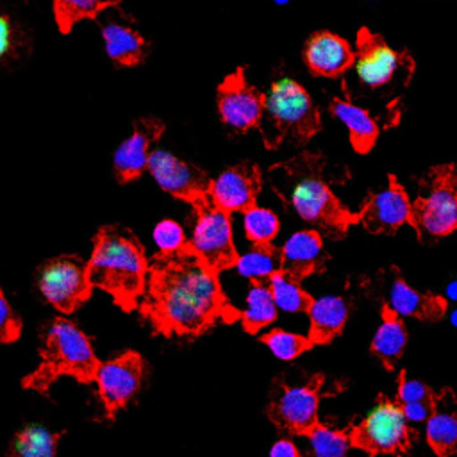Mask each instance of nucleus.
<instances>
[{
    "instance_id": "cd10ccee",
    "label": "nucleus",
    "mask_w": 457,
    "mask_h": 457,
    "mask_svg": "<svg viewBox=\"0 0 457 457\" xmlns=\"http://www.w3.org/2000/svg\"><path fill=\"white\" fill-rule=\"evenodd\" d=\"M246 311L241 314V325L248 334H257L261 328L277 320V302L271 286L266 282H250L246 296Z\"/></svg>"
},
{
    "instance_id": "4c0bfd02",
    "label": "nucleus",
    "mask_w": 457,
    "mask_h": 457,
    "mask_svg": "<svg viewBox=\"0 0 457 457\" xmlns=\"http://www.w3.org/2000/svg\"><path fill=\"white\" fill-rule=\"evenodd\" d=\"M270 457H300V452L289 439H280L271 446Z\"/></svg>"
},
{
    "instance_id": "473e14b6",
    "label": "nucleus",
    "mask_w": 457,
    "mask_h": 457,
    "mask_svg": "<svg viewBox=\"0 0 457 457\" xmlns=\"http://www.w3.org/2000/svg\"><path fill=\"white\" fill-rule=\"evenodd\" d=\"M30 52V37L9 14L0 16V59L9 64Z\"/></svg>"
},
{
    "instance_id": "b1692460",
    "label": "nucleus",
    "mask_w": 457,
    "mask_h": 457,
    "mask_svg": "<svg viewBox=\"0 0 457 457\" xmlns=\"http://www.w3.org/2000/svg\"><path fill=\"white\" fill-rule=\"evenodd\" d=\"M348 302L343 296H323L314 300L309 309V339L312 345H328L336 339L348 320Z\"/></svg>"
},
{
    "instance_id": "e433bc0d",
    "label": "nucleus",
    "mask_w": 457,
    "mask_h": 457,
    "mask_svg": "<svg viewBox=\"0 0 457 457\" xmlns=\"http://www.w3.org/2000/svg\"><path fill=\"white\" fill-rule=\"evenodd\" d=\"M21 318L9 305L4 291H0V341L4 345L14 343L21 334Z\"/></svg>"
},
{
    "instance_id": "39448f33",
    "label": "nucleus",
    "mask_w": 457,
    "mask_h": 457,
    "mask_svg": "<svg viewBox=\"0 0 457 457\" xmlns=\"http://www.w3.org/2000/svg\"><path fill=\"white\" fill-rule=\"evenodd\" d=\"M321 129V116L307 89L287 75L277 77L266 93L264 116L259 125L264 146L278 148L284 141L305 145Z\"/></svg>"
},
{
    "instance_id": "a878e982",
    "label": "nucleus",
    "mask_w": 457,
    "mask_h": 457,
    "mask_svg": "<svg viewBox=\"0 0 457 457\" xmlns=\"http://www.w3.org/2000/svg\"><path fill=\"white\" fill-rule=\"evenodd\" d=\"M236 268L250 282L270 284L273 275L282 271V248L273 243L253 245L246 253L239 255Z\"/></svg>"
},
{
    "instance_id": "9d476101",
    "label": "nucleus",
    "mask_w": 457,
    "mask_h": 457,
    "mask_svg": "<svg viewBox=\"0 0 457 457\" xmlns=\"http://www.w3.org/2000/svg\"><path fill=\"white\" fill-rule=\"evenodd\" d=\"M37 287L59 312L71 314L89 300L93 284L79 255H57L37 268Z\"/></svg>"
},
{
    "instance_id": "f03ea898",
    "label": "nucleus",
    "mask_w": 457,
    "mask_h": 457,
    "mask_svg": "<svg viewBox=\"0 0 457 457\" xmlns=\"http://www.w3.org/2000/svg\"><path fill=\"white\" fill-rule=\"evenodd\" d=\"M325 166L327 161L320 152L303 150L273 164L270 184L282 204L303 221L312 223L330 239H341L353 223H359V216L334 195Z\"/></svg>"
},
{
    "instance_id": "4468645a",
    "label": "nucleus",
    "mask_w": 457,
    "mask_h": 457,
    "mask_svg": "<svg viewBox=\"0 0 457 457\" xmlns=\"http://www.w3.org/2000/svg\"><path fill=\"white\" fill-rule=\"evenodd\" d=\"M148 171L166 193L191 205L209 198L214 182L204 170L179 159L166 150L152 152Z\"/></svg>"
},
{
    "instance_id": "6e6552de",
    "label": "nucleus",
    "mask_w": 457,
    "mask_h": 457,
    "mask_svg": "<svg viewBox=\"0 0 457 457\" xmlns=\"http://www.w3.org/2000/svg\"><path fill=\"white\" fill-rule=\"evenodd\" d=\"M412 436L402 405L386 395H378L368 416L348 430L350 446L366 452L370 457L378 453L411 457Z\"/></svg>"
},
{
    "instance_id": "5701e85b",
    "label": "nucleus",
    "mask_w": 457,
    "mask_h": 457,
    "mask_svg": "<svg viewBox=\"0 0 457 457\" xmlns=\"http://www.w3.org/2000/svg\"><path fill=\"white\" fill-rule=\"evenodd\" d=\"M380 325L371 339V353L382 362L387 371H395L396 362L402 359L407 346V328L403 320L396 311H393L386 302L380 307Z\"/></svg>"
},
{
    "instance_id": "f704fd0d",
    "label": "nucleus",
    "mask_w": 457,
    "mask_h": 457,
    "mask_svg": "<svg viewBox=\"0 0 457 457\" xmlns=\"http://www.w3.org/2000/svg\"><path fill=\"white\" fill-rule=\"evenodd\" d=\"M154 241L159 246V252L162 253L182 250L189 243L182 225L175 220H161L154 228Z\"/></svg>"
},
{
    "instance_id": "aec40b11",
    "label": "nucleus",
    "mask_w": 457,
    "mask_h": 457,
    "mask_svg": "<svg viewBox=\"0 0 457 457\" xmlns=\"http://www.w3.org/2000/svg\"><path fill=\"white\" fill-rule=\"evenodd\" d=\"M328 255L318 230H298L282 246V271L302 282L312 273H321Z\"/></svg>"
},
{
    "instance_id": "ddd939ff",
    "label": "nucleus",
    "mask_w": 457,
    "mask_h": 457,
    "mask_svg": "<svg viewBox=\"0 0 457 457\" xmlns=\"http://www.w3.org/2000/svg\"><path fill=\"white\" fill-rule=\"evenodd\" d=\"M145 361L134 350H127L121 355L100 364L95 382L109 420H112L120 409L136 398L141 389Z\"/></svg>"
},
{
    "instance_id": "bb28decb",
    "label": "nucleus",
    "mask_w": 457,
    "mask_h": 457,
    "mask_svg": "<svg viewBox=\"0 0 457 457\" xmlns=\"http://www.w3.org/2000/svg\"><path fill=\"white\" fill-rule=\"evenodd\" d=\"M61 432H50L41 425H27L9 443L5 457H55Z\"/></svg>"
},
{
    "instance_id": "7ed1b4c3",
    "label": "nucleus",
    "mask_w": 457,
    "mask_h": 457,
    "mask_svg": "<svg viewBox=\"0 0 457 457\" xmlns=\"http://www.w3.org/2000/svg\"><path fill=\"white\" fill-rule=\"evenodd\" d=\"M148 264L145 248L132 230L121 225H104L93 237L87 275L93 287L112 296L125 312L139 309L146 289Z\"/></svg>"
},
{
    "instance_id": "393cba45",
    "label": "nucleus",
    "mask_w": 457,
    "mask_h": 457,
    "mask_svg": "<svg viewBox=\"0 0 457 457\" xmlns=\"http://www.w3.org/2000/svg\"><path fill=\"white\" fill-rule=\"evenodd\" d=\"M330 112L346 125L350 143L355 152L368 154L373 148L378 137V125L364 107H359L345 98H332Z\"/></svg>"
},
{
    "instance_id": "f257e3e1",
    "label": "nucleus",
    "mask_w": 457,
    "mask_h": 457,
    "mask_svg": "<svg viewBox=\"0 0 457 457\" xmlns=\"http://www.w3.org/2000/svg\"><path fill=\"white\" fill-rule=\"evenodd\" d=\"M141 316L166 337H196L218 323H234L241 314L225 296L214 273L189 246L162 253L148 264Z\"/></svg>"
},
{
    "instance_id": "20e7f679",
    "label": "nucleus",
    "mask_w": 457,
    "mask_h": 457,
    "mask_svg": "<svg viewBox=\"0 0 457 457\" xmlns=\"http://www.w3.org/2000/svg\"><path fill=\"white\" fill-rule=\"evenodd\" d=\"M39 357V366L23 377L21 387L34 389L46 398L50 396V386L59 377L70 375L80 384H91L96 380L102 364L89 337L64 318H55L46 328Z\"/></svg>"
},
{
    "instance_id": "7c9ffc66",
    "label": "nucleus",
    "mask_w": 457,
    "mask_h": 457,
    "mask_svg": "<svg viewBox=\"0 0 457 457\" xmlns=\"http://www.w3.org/2000/svg\"><path fill=\"white\" fill-rule=\"evenodd\" d=\"M309 450L303 457H346L350 448L348 430L330 428L320 423L309 436Z\"/></svg>"
},
{
    "instance_id": "dca6fc26",
    "label": "nucleus",
    "mask_w": 457,
    "mask_h": 457,
    "mask_svg": "<svg viewBox=\"0 0 457 457\" xmlns=\"http://www.w3.org/2000/svg\"><path fill=\"white\" fill-rule=\"evenodd\" d=\"M166 125L159 118H139L132 125V134L114 152V175L120 184L137 180L148 168L152 145L164 134Z\"/></svg>"
},
{
    "instance_id": "4be33fe9",
    "label": "nucleus",
    "mask_w": 457,
    "mask_h": 457,
    "mask_svg": "<svg viewBox=\"0 0 457 457\" xmlns=\"http://www.w3.org/2000/svg\"><path fill=\"white\" fill-rule=\"evenodd\" d=\"M98 25L105 41V52L114 64L132 68L139 66L145 61L148 43L139 30L118 18L102 20L98 21Z\"/></svg>"
},
{
    "instance_id": "2eb2a0df",
    "label": "nucleus",
    "mask_w": 457,
    "mask_h": 457,
    "mask_svg": "<svg viewBox=\"0 0 457 457\" xmlns=\"http://www.w3.org/2000/svg\"><path fill=\"white\" fill-rule=\"evenodd\" d=\"M412 202L395 175H387V187L378 193H368L361 211L359 223L370 234L393 236L403 223L411 221Z\"/></svg>"
},
{
    "instance_id": "58836bf2",
    "label": "nucleus",
    "mask_w": 457,
    "mask_h": 457,
    "mask_svg": "<svg viewBox=\"0 0 457 457\" xmlns=\"http://www.w3.org/2000/svg\"><path fill=\"white\" fill-rule=\"evenodd\" d=\"M275 2H277V4H286L287 0H275Z\"/></svg>"
},
{
    "instance_id": "f3484780",
    "label": "nucleus",
    "mask_w": 457,
    "mask_h": 457,
    "mask_svg": "<svg viewBox=\"0 0 457 457\" xmlns=\"http://www.w3.org/2000/svg\"><path fill=\"white\" fill-rule=\"evenodd\" d=\"M262 187L261 168L253 162L228 166L212 182L211 200L227 212H246L257 204Z\"/></svg>"
},
{
    "instance_id": "c9c22d12",
    "label": "nucleus",
    "mask_w": 457,
    "mask_h": 457,
    "mask_svg": "<svg viewBox=\"0 0 457 457\" xmlns=\"http://www.w3.org/2000/svg\"><path fill=\"white\" fill-rule=\"evenodd\" d=\"M395 400L400 405L414 403V402H434L436 400V391L421 380L407 378L405 370H402L400 375H398V391H396Z\"/></svg>"
},
{
    "instance_id": "1a4fd4ad",
    "label": "nucleus",
    "mask_w": 457,
    "mask_h": 457,
    "mask_svg": "<svg viewBox=\"0 0 457 457\" xmlns=\"http://www.w3.org/2000/svg\"><path fill=\"white\" fill-rule=\"evenodd\" d=\"M191 207L195 223L189 246L218 275L223 270L236 268L239 253L232 237L230 212L218 207L211 196L193 204Z\"/></svg>"
},
{
    "instance_id": "c756f323",
    "label": "nucleus",
    "mask_w": 457,
    "mask_h": 457,
    "mask_svg": "<svg viewBox=\"0 0 457 457\" xmlns=\"http://www.w3.org/2000/svg\"><path fill=\"white\" fill-rule=\"evenodd\" d=\"M270 286H271V293L277 302V307L284 311L307 314L314 303V298L300 286V282L291 278L284 271H278L277 275H273Z\"/></svg>"
},
{
    "instance_id": "f8f14e48",
    "label": "nucleus",
    "mask_w": 457,
    "mask_h": 457,
    "mask_svg": "<svg viewBox=\"0 0 457 457\" xmlns=\"http://www.w3.org/2000/svg\"><path fill=\"white\" fill-rule=\"evenodd\" d=\"M216 105L221 121L234 132L243 134L253 127L259 129L264 116L266 95L246 80L245 68L241 66L218 84Z\"/></svg>"
},
{
    "instance_id": "423d86ee",
    "label": "nucleus",
    "mask_w": 457,
    "mask_h": 457,
    "mask_svg": "<svg viewBox=\"0 0 457 457\" xmlns=\"http://www.w3.org/2000/svg\"><path fill=\"white\" fill-rule=\"evenodd\" d=\"M418 241H437L457 230V162L432 166L420 180L411 221Z\"/></svg>"
},
{
    "instance_id": "72a5a7b5",
    "label": "nucleus",
    "mask_w": 457,
    "mask_h": 457,
    "mask_svg": "<svg viewBox=\"0 0 457 457\" xmlns=\"http://www.w3.org/2000/svg\"><path fill=\"white\" fill-rule=\"evenodd\" d=\"M259 341L264 343L282 361L295 359L300 353H303L314 346L309 337L287 332L284 328H271L270 332L262 334L259 337Z\"/></svg>"
},
{
    "instance_id": "412c9836",
    "label": "nucleus",
    "mask_w": 457,
    "mask_h": 457,
    "mask_svg": "<svg viewBox=\"0 0 457 457\" xmlns=\"http://www.w3.org/2000/svg\"><path fill=\"white\" fill-rule=\"evenodd\" d=\"M427 443L437 457L457 453V396L450 387L436 393L434 407L427 420Z\"/></svg>"
},
{
    "instance_id": "6ab92c4d",
    "label": "nucleus",
    "mask_w": 457,
    "mask_h": 457,
    "mask_svg": "<svg viewBox=\"0 0 457 457\" xmlns=\"http://www.w3.org/2000/svg\"><path fill=\"white\" fill-rule=\"evenodd\" d=\"M391 286H389V300L386 302L393 311L402 316H411L420 321L436 323L441 321L448 309V300L441 295L423 293L407 284L403 275L396 266H391Z\"/></svg>"
},
{
    "instance_id": "9b49d317",
    "label": "nucleus",
    "mask_w": 457,
    "mask_h": 457,
    "mask_svg": "<svg viewBox=\"0 0 457 457\" xmlns=\"http://www.w3.org/2000/svg\"><path fill=\"white\" fill-rule=\"evenodd\" d=\"M353 68L362 86L370 89H382L402 71L411 79L414 71V59L405 50L391 48L380 34L361 27L355 37Z\"/></svg>"
},
{
    "instance_id": "2f4dec72",
    "label": "nucleus",
    "mask_w": 457,
    "mask_h": 457,
    "mask_svg": "<svg viewBox=\"0 0 457 457\" xmlns=\"http://www.w3.org/2000/svg\"><path fill=\"white\" fill-rule=\"evenodd\" d=\"M243 227L253 245H268L277 237L280 221L273 211L255 205L243 214Z\"/></svg>"
},
{
    "instance_id": "a211bd4d",
    "label": "nucleus",
    "mask_w": 457,
    "mask_h": 457,
    "mask_svg": "<svg viewBox=\"0 0 457 457\" xmlns=\"http://www.w3.org/2000/svg\"><path fill=\"white\" fill-rule=\"evenodd\" d=\"M303 61L312 75L337 79L353 66L355 52L341 36L330 30H318L303 45Z\"/></svg>"
},
{
    "instance_id": "0eeeda50",
    "label": "nucleus",
    "mask_w": 457,
    "mask_h": 457,
    "mask_svg": "<svg viewBox=\"0 0 457 457\" xmlns=\"http://www.w3.org/2000/svg\"><path fill=\"white\" fill-rule=\"evenodd\" d=\"M345 389L336 382L327 389V375L314 373L305 384L289 386L284 378H275L266 414L278 432L307 437L318 425V407L323 398L336 396Z\"/></svg>"
},
{
    "instance_id": "c85d7f7f",
    "label": "nucleus",
    "mask_w": 457,
    "mask_h": 457,
    "mask_svg": "<svg viewBox=\"0 0 457 457\" xmlns=\"http://www.w3.org/2000/svg\"><path fill=\"white\" fill-rule=\"evenodd\" d=\"M121 0H54V18L62 34H68L82 20H98L105 9L118 7Z\"/></svg>"
}]
</instances>
